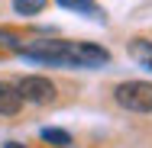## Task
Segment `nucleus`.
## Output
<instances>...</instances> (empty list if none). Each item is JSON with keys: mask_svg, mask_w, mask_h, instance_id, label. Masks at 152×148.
<instances>
[{"mask_svg": "<svg viewBox=\"0 0 152 148\" xmlns=\"http://www.w3.org/2000/svg\"><path fill=\"white\" fill-rule=\"evenodd\" d=\"M16 90H20L23 100L39 103V106H45V103L55 100V84H52L49 77H42V74H29V77H23V81L16 84Z\"/></svg>", "mask_w": 152, "mask_h": 148, "instance_id": "obj_2", "label": "nucleus"}, {"mask_svg": "<svg viewBox=\"0 0 152 148\" xmlns=\"http://www.w3.org/2000/svg\"><path fill=\"white\" fill-rule=\"evenodd\" d=\"M49 6V0H13V10L20 13V16H36V13H42Z\"/></svg>", "mask_w": 152, "mask_h": 148, "instance_id": "obj_6", "label": "nucleus"}, {"mask_svg": "<svg viewBox=\"0 0 152 148\" xmlns=\"http://www.w3.org/2000/svg\"><path fill=\"white\" fill-rule=\"evenodd\" d=\"M42 139H45L49 145H58V148H68V145H71V135H68L65 129H42Z\"/></svg>", "mask_w": 152, "mask_h": 148, "instance_id": "obj_7", "label": "nucleus"}, {"mask_svg": "<svg viewBox=\"0 0 152 148\" xmlns=\"http://www.w3.org/2000/svg\"><path fill=\"white\" fill-rule=\"evenodd\" d=\"M3 148H26V145H20V142H7Z\"/></svg>", "mask_w": 152, "mask_h": 148, "instance_id": "obj_8", "label": "nucleus"}, {"mask_svg": "<svg viewBox=\"0 0 152 148\" xmlns=\"http://www.w3.org/2000/svg\"><path fill=\"white\" fill-rule=\"evenodd\" d=\"M20 110H23V97H20L16 84L0 81V116H16Z\"/></svg>", "mask_w": 152, "mask_h": 148, "instance_id": "obj_3", "label": "nucleus"}, {"mask_svg": "<svg viewBox=\"0 0 152 148\" xmlns=\"http://www.w3.org/2000/svg\"><path fill=\"white\" fill-rule=\"evenodd\" d=\"M58 6H65V10H78V13H88V16H104L100 10H97V3L94 0H58Z\"/></svg>", "mask_w": 152, "mask_h": 148, "instance_id": "obj_5", "label": "nucleus"}, {"mask_svg": "<svg viewBox=\"0 0 152 148\" xmlns=\"http://www.w3.org/2000/svg\"><path fill=\"white\" fill-rule=\"evenodd\" d=\"M113 97L129 113H152V84L149 81H126L113 90Z\"/></svg>", "mask_w": 152, "mask_h": 148, "instance_id": "obj_1", "label": "nucleus"}, {"mask_svg": "<svg viewBox=\"0 0 152 148\" xmlns=\"http://www.w3.org/2000/svg\"><path fill=\"white\" fill-rule=\"evenodd\" d=\"M149 71H152V64H149Z\"/></svg>", "mask_w": 152, "mask_h": 148, "instance_id": "obj_9", "label": "nucleus"}, {"mask_svg": "<svg viewBox=\"0 0 152 148\" xmlns=\"http://www.w3.org/2000/svg\"><path fill=\"white\" fill-rule=\"evenodd\" d=\"M129 55L139 61L142 68H149V64H152V42H149V39H136V42H129Z\"/></svg>", "mask_w": 152, "mask_h": 148, "instance_id": "obj_4", "label": "nucleus"}]
</instances>
